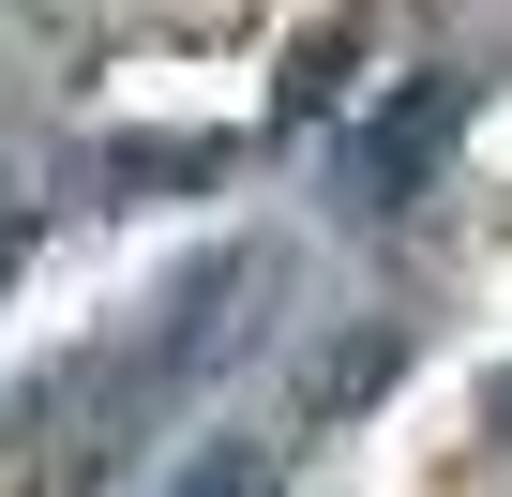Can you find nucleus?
I'll return each mask as SVG.
<instances>
[{
	"label": "nucleus",
	"instance_id": "nucleus-1",
	"mask_svg": "<svg viewBox=\"0 0 512 497\" xmlns=\"http://www.w3.org/2000/svg\"><path fill=\"white\" fill-rule=\"evenodd\" d=\"M452 136H467V76H407L362 136H347V166H332V196L362 211V226H392L437 166H452Z\"/></svg>",
	"mask_w": 512,
	"mask_h": 497
},
{
	"label": "nucleus",
	"instance_id": "nucleus-2",
	"mask_svg": "<svg viewBox=\"0 0 512 497\" xmlns=\"http://www.w3.org/2000/svg\"><path fill=\"white\" fill-rule=\"evenodd\" d=\"M151 497H287V467L256 452V437H211V452H181V482H151Z\"/></svg>",
	"mask_w": 512,
	"mask_h": 497
},
{
	"label": "nucleus",
	"instance_id": "nucleus-3",
	"mask_svg": "<svg viewBox=\"0 0 512 497\" xmlns=\"http://www.w3.org/2000/svg\"><path fill=\"white\" fill-rule=\"evenodd\" d=\"M226 166V136H121L106 151V181H211Z\"/></svg>",
	"mask_w": 512,
	"mask_h": 497
},
{
	"label": "nucleus",
	"instance_id": "nucleus-4",
	"mask_svg": "<svg viewBox=\"0 0 512 497\" xmlns=\"http://www.w3.org/2000/svg\"><path fill=\"white\" fill-rule=\"evenodd\" d=\"M0 272H16V226H0Z\"/></svg>",
	"mask_w": 512,
	"mask_h": 497
}]
</instances>
